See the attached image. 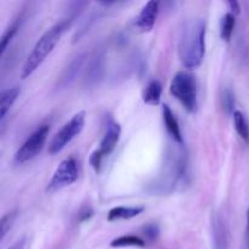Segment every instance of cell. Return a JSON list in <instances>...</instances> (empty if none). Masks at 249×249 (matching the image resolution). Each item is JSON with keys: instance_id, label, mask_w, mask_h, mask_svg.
<instances>
[{"instance_id": "cell-1", "label": "cell", "mask_w": 249, "mask_h": 249, "mask_svg": "<svg viewBox=\"0 0 249 249\" xmlns=\"http://www.w3.org/2000/svg\"><path fill=\"white\" fill-rule=\"evenodd\" d=\"M206 22L201 18L190 19L181 29L179 56L182 65L195 70L202 65L206 53Z\"/></svg>"}, {"instance_id": "cell-2", "label": "cell", "mask_w": 249, "mask_h": 249, "mask_svg": "<svg viewBox=\"0 0 249 249\" xmlns=\"http://www.w3.org/2000/svg\"><path fill=\"white\" fill-rule=\"evenodd\" d=\"M70 21H61L56 23L55 26L50 27L36 43L34 48L29 53L28 57L24 61L23 68H22L21 77L22 79L31 77L39 67L41 63L46 60L49 55L53 53L55 46L60 41L61 36L65 33L66 29L70 27Z\"/></svg>"}, {"instance_id": "cell-3", "label": "cell", "mask_w": 249, "mask_h": 249, "mask_svg": "<svg viewBox=\"0 0 249 249\" xmlns=\"http://www.w3.org/2000/svg\"><path fill=\"white\" fill-rule=\"evenodd\" d=\"M169 91L189 113H194L198 107V88L196 78L189 72L180 71L173 77Z\"/></svg>"}, {"instance_id": "cell-4", "label": "cell", "mask_w": 249, "mask_h": 249, "mask_svg": "<svg viewBox=\"0 0 249 249\" xmlns=\"http://www.w3.org/2000/svg\"><path fill=\"white\" fill-rule=\"evenodd\" d=\"M85 125V112L80 111L75 113L67 123L63 124L62 128L53 136L48 146L49 155L53 156L60 153L71 141L77 138L83 131Z\"/></svg>"}, {"instance_id": "cell-5", "label": "cell", "mask_w": 249, "mask_h": 249, "mask_svg": "<svg viewBox=\"0 0 249 249\" xmlns=\"http://www.w3.org/2000/svg\"><path fill=\"white\" fill-rule=\"evenodd\" d=\"M121 131L122 129L119 123H117L113 119H109L107 122L106 130H105L104 136L100 141V147L96 151H94L90 156V164L94 168L95 172H100L102 160L116 150L119 138H121Z\"/></svg>"}, {"instance_id": "cell-6", "label": "cell", "mask_w": 249, "mask_h": 249, "mask_svg": "<svg viewBox=\"0 0 249 249\" xmlns=\"http://www.w3.org/2000/svg\"><path fill=\"white\" fill-rule=\"evenodd\" d=\"M48 125H41L39 126L36 131H33V133L28 136V139L22 143L21 147L16 151V153H15V164L22 165L24 164V163L33 160L34 157H36V156L41 152L44 145H45L46 139H48Z\"/></svg>"}, {"instance_id": "cell-7", "label": "cell", "mask_w": 249, "mask_h": 249, "mask_svg": "<svg viewBox=\"0 0 249 249\" xmlns=\"http://www.w3.org/2000/svg\"><path fill=\"white\" fill-rule=\"evenodd\" d=\"M78 163L73 157L65 158L56 168L55 173L46 185V194H55L78 180Z\"/></svg>"}, {"instance_id": "cell-8", "label": "cell", "mask_w": 249, "mask_h": 249, "mask_svg": "<svg viewBox=\"0 0 249 249\" xmlns=\"http://www.w3.org/2000/svg\"><path fill=\"white\" fill-rule=\"evenodd\" d=\"M158 7H160V4L155 0L147 1L143 5L141 11L139 12L135 18V27L139 31L143 32V33L152 31L153 27H155L156 19H157Z\"/></svg>"}, {"instance_id": "cell-9", "label": "cell", "mask_w": 249, "mask_h": 249, "mask_svg": "<svg viewBox=\"0 0 249 249\" xmlns=\"http://www.w3.org/2000/svg\"><path fill=\"white\" fill-rule=\"evenodd\" d=\"M212 249H229V231L219 214L212 216Z\"/></svg>"}, {"instance_id": "cell-10", "label": "cell", "mask_w": 249, "mask_h": 249, "mask_svg": "<svg viewBox=\"0 0 249 249\" xmlns=\"http://www.w3.org/2000/svg\"><path fill=\"white\" fill-rule=\"evenodd\" d=\"M163 121H164L168 134L172 136V139L175 142L181 145V143L184 142V138H182L179 122H178L177 117H175V114L173 113V111L170 109V107L168 106V105H164V106H163Z\"/></svg>"}, {"instance_id": "cell-11", "label": "cell", "mask_w": 249, "mask_h": 249, "mask_svg": "<svg viewBox=\"0 0 249 249\" xmlns=\"http://www.w3.org/2000/svg\"><path fill=\"white\" fill-rule=\"evenodd\" d=\"M145 211L143 207L140 206H119L114 207L108 212L107 220L108 221H117V220H129V219L136 218Z\"/></svg>"}, {"instance_id": "cell-12", "label": "cell", "mask_w": 249, "mask_h": 249, "mask_svg": "<svg viewBox=\"0 0 249 249\" xmlns=\"http://www.w3.org/2000/svg\"><path fill=\"white\" fill-rule=\"evenodd\" d=\"M162 83L157 79L150 80L148 84L146 85L145 91H143V102H145L146 105H150V106H157L160 101V97H162Z\"/></svg>"}, {"instance_id": "cell-13", "label": "cell", "mask_w": 249, "mask_h": 249, "mask_svg": "<svg viewBox=\"0 0 249 249\" xmlns=\"http://www.w3.org/2000/svg\"><path fill=\"white\" fill-rule=\"evenodd\" d=\"M19 94H21V88L19 87L9 88L1 92V96H0V119L5 118V116L10 111Z\"/></svg>"}, {"instance_id": "cell-14", "label": "cell", "mask_w": 249, "mask_h": 249, "mask_svg": "<svg viewBox=\"0 0 249 249\" xmlns=\"http://www.w3.org/2000/svg\"><path fill=\"white\" fill-rule=\"evenodd\" d=\"M146 242L141 237L135 235H124L121 237L114 238L111 242L112 248H124V247H145Z\"/></svg>"}, {"instance_id": "cell-15", "label": "cell", "mask_w": 249, "mask_h": 249, "mask_svg": "<svg viewBox=\"0 0 249 249\" xmlns=\"http://www.w3.org/2000/svg\"><path fill=\"white\" fill-rule=\"evenodd\" d=\"M233 123H235V129L240 138L249 145V123L245 113L241 111H236L233 113Z\"/></svg>"}, {"instance_id": "cell-16", "label": "cell", "mask_w": 249, "mask_h": 249, "mask_svg": "<svg viewBox=\"0 0 249 249\" xmlns=\"http://www.w3.org/2000/svg\"><path fill=\"white\" fill-rule=\"evenodd\" d=\"M236 26V17L231 12H226L220 22V36L224 41H230Z\"/></svg>"}, {"instance_id": "cell-17", "label": "cell", "mask_w": 249, "mask_h": 249, "mask_svg": "<svg viewBox=\"0 0 249 249\" xmlns=\"http://www.w3.org/2000/svg\"><path fill=\"white\" fill-rule=\"evenodd\" d=\"M21 21H22V16H19L18 18H16L14 22H12L11 26H10L6 31H5L4 34H2L1 41H0V56H1V57L4 56L5 51H6L10 41L12 40L14 36L16 34L17 29H18L19 24H21Z\"/></svg>"}, {"instance_id": "cell-18", "label": "cell", "mask_w": 249, "mask_h": 249, "mask_svg": "<svg viewBox=\"0 0 249 249\" xmlns=\"http://www.w3.org/2000/svg\"><path fill=\"white\" fill-rule=\"evenodd\" d=\"M221 104H223V108L225 111L226 114L231 116L236 112L235 106H236V99H235V92L230 89V88H226L223 91V97H221Z\"/></svg>"}, {"instance_id": "cell-19", "label": "cell", "mask_w": 249, "mask_h": 249, "mask_svg": "<svg viewBox=\"0 0 249 249\" xmlns=\"http://www.w3.org/2000/svg\"><path fill=\"white\" fill-rule=\"evenodd\" d=\"M15 218H16V212H11V213H6L1 218L0 221V240H4L6 233L9 232V230L11 229L12 224H14Z\"/></svg>"}, {"instance_id": "cell-20", "label": "cell", "mask_w": 249, "mask_h": 249, "mask_svg": "<svg viewBox=\"0 0 249 249\" xmlns=\"http://www.w3.org/2000/svg\"><path fill=\"white\" fill-rule=\"evenodd\" d=\"M143 231H145V235L147 236L150 240H153V238L157 237L158 235V229L157 226L155 225H147L146 228H143Z\"/></svg>"}, {"instance_id": "cell-21", "label": "cell", "mask_w": 249, "mask_h": 249, "mask_svg": "<svg viewBox=\"0 0 249 249\" xmlns=\"http://www.w3.org/2000/svg\"><path fill=\"white\" fill-rule=\"evenodd\" d=\"M226 5H228V7H229V10H230L231 14H233L235 16L241 12V6H240V2H238V1L231 0V1L226 2Z\"/></svg>"}, {"instance_id": "cell-22", "label": "cell", "mask_w": 249, "mask_h": 249, "mask_svg": "<svg viewBox=\"0 0 249 249\" xmlns=\"http://www.w3.org/2000/svg\"><path fill=\"white\" fill-rule=\"evenodd\" d=\"M245 249H249V204L246 215V231H245Z\"/></svg>"}, {"instance_id": "cell-23", "label": "cell", "mask_w": 249, "mask_h": 249, "mask_svg": "<svg viewBox=\"0 0 249 249\" xmlns=\"http://www.w3.org/2000/svg\"><path fill=\"white\" fill-rule=\"evenodd\" d=\"M26 245H27V238L23 237V238H21V240L16 241V242H15L14 245L10 246V247L7 248V249H24V247H26Z\"/></svg>"}, {"instance_id": "cell-24", "label": "cell", "mask_w": 249, "mask_h": 249, "mask_svg": "<svg viewBox=\"0 0 249 249\" xmlns=\"http://www.w3.org/2000/svg\"><path fill=\"white\" fill-rule=\"evenodd\" d=\"M92 215H94V212H92V209L85 208V211L82 212V214H80V220L85 221V220H88V219L91 218Z\"/></svg>"}]
</instances>
